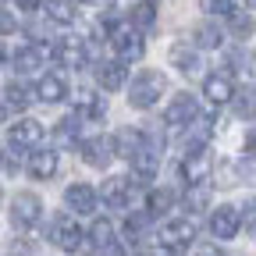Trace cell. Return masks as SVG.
I'll use <instances>...</instances> for the list:
<instances>
[{
  "mask_svg": "<svg viewBox=\"0 0 256 256\" xmlns=\"http://www.w3.org/2000/svg\"><path fill=\"white\" fill-rule=\"evenodd\" d=\"M232 25H235V32H238V36H249V32H252L249 18H238V14H232Z\"/></svg>",
  "mask_w": 256,
  "mask_h": 256,
  "instance_id": "36",
  "label": "cell"
},
{
  "mask_svg": "<svg viewBox=\"0 0 256 256\" xmlns=\"http://www.w3.org/2000/svg\"><path fill=\"white\" fill-rule=\"evenodd\" d=\"M28 104H32V92H28L25 86H18V82H8V86H4V118L22 114Z\"/></svg>",
  "mask_w": 256,
  "mask_h": 256,
  "instance_id": "24",
  "label": "cell"
},
{
  "mask_svg": "<svg viewBox=\"0 0 256 256\" xmlns=\"http://www.w3.org/2000/svg\"><path fill=\"white\" fill-rule=\"evenodd\" d=\"M200 118V104H196V96L192 92H178V96H171V104L164 107V124L168 128H185Z\"/></svg>",
  "mask_w": 256,
  "mask_h": 256,
  "instance_id": "7",
  "label": "cell"
},
{
  "mask_svg": "<svg viewBox=\"0 0 256 256\" xmlns=\"http://www.w3.org/2000/svg\"><path fill=\"white\" fill-rule=\"evenodd\" d=\"M107 36H110L114 54H118L124 64H132V60H139V57L146 54V43H142V36H139V25H114Z\"/></svg>",
  "mask_w": 256,
  "mask_h": 256,
  "instance_id": "3",
  "label": "cell"
},
{
  "mask_svg": "<svg viewBox=\"0 0 256 256\" xmlns=\"http://www.w3.org/2000/svg\"><path fill=\"white\" fill-rule=\"evenodd\" d=\"M196 220L192 217H174V220H168L164 228H160V246L164 249H171V252H185L192 242H196Z\"/></svg>",
  "mask_w": 256,
  "mask_h": 256,
  "instance_id": "5",
  "label": "cell"
},
{
  "mask_svg": "<svg viewBox=\"0 0 256 256\" xmlns=\"http://www.w3.org/2000/svg\"><path fill=\"white\" fill-rule=\"evenodd\" d=\"M43 124L40 121H32V118H22V121H14L11 128H8V146L11 150H36L40 142H43Z\"/></svg>",
  "mask_w": 256,
  "mask_h": 256,
  "instance_id": "9",
  "label": "cell"
},
{
  "mask_svg": "<svg viewBox=\"0 0 256 256\" xmlns=\"http://www.w3.org/2000/svg\"><path fill=\"white\" fill-rule=\"evenodd\" d=\"M89 242H92L96 252L107 249L110 242H118V238H114V224H110L107 217H96V220H92V228H89Z\"/></svg>",
  "mask_w": 256,
  "mask_h": 256,
  "instance_id": "27",
  "label": "cell"
},
{
  "mask_svg": "<svg viewBox=\"0 0 256 256\" xmlns=\"http://www.w3.org/2000/svg\"><path fill=\"white\" fill-rule=\"evenodd\" d=\"M132 192H136L132 178L114 174V178H107V182H104V203H107V206H114V210H124L128 203H132Z\"/></svg>",
  "mask_w": 256,
  "mask_h": 256,
  "instance_id": "14",
  "label": "cell"
},
{
  "mask_svg": "<svg viewBox=\"0 0 256 256\" xmlns=\"http://www.w3.org/2000/svg\"><path fill=\"white\" fill-rule=\"evenodd\" d=\"M246 150H249V153H256V136H252V139L246 142Z\"/></svg>",
  "mask_w": 256,
  "mask_h": 256,
  "instance_id": "41",
  "label": "cell"
},
{
  "mask_svg": "<svg viewBox=\"0 0 256 256\" xmlns=\"http://www.w3.org/2000/svg\"><path fill=\"white\" fill-rule=\"evenodd\" d=\"M82 118H86V114L72 110V114H64V118L57 121V128H54L57 146H75V142H78V136H82Z\"/></svg>",
  "mask_w": 256,
  "mask_h": 256,
  "instance_id": "19",
  "label": "cell"
},
{
  "mask_svg": "<svg viewBox=\"0 0 256 256\" xmlns=\"http://www.w3.org/2000/svg\"><path fill=\"white\" fill-rule=\"evenodd\" d=\"M50 57L60 64V68H86V60H89V50H86V43L82 40H57L54 46H50Z\"/></svg>",
  "mask_w": 256,
  "mask_h": 256,
  "instance_id": "10",
  "label": "cell"
},
{
  "mask_svg": "<svg viewBox=\"0 0 256 256\" xmlns=\"http://www.w3.org/2000/svg\"><path fill=\"white\" fill-rule=\"evenodd\" d=\"M14 4H18L22 11H40V8L46 4V0H14Z\"/></svg>",
  "mask_w": 256,
  "mask_h": 256,
  "instance_id": "38",
  "label": "cell"
},
{
  "mask_svg": "<svg viewBox=\"0 0 256 256\" xmlns=\"http://www.w3.org/2000/svg\"><path fill=\"white\" fill-rule=\"evenodd\" d=\"M43 60H46V50L40 43H28V46H18L11 54V64L22 72V75H32V72H40L43 68Z\"/></svg>",
  "mask_w": 256,
  "mask_h": 256,
  "instance_id": "17",
  "label": "cell"
},
{
  "mask_svg": "<svg viewBox=\"0 0 256 256\" xmlns=\"http://www.w3.org/2000/svg\"><path fill=\"white\" fill-rule=\"evenodd\" d=\"M43 11H46V18H50L54 25H75V18H78L75 0H46Z\"/></svg>",
  "mask_w": 256,
  "mask_h": 256,
  "instance_id": "26",
  "label": "cell"
},
{
  "mask_svg": "<svg viewBox=\"0 0 256 256\" xmlns=\"http://www.w3.org/2000/svg\"><path fill=\"white\" fill-rule=\"evenodd\" d=\"M210 136H214V124H210L206 118H196V121H192V124L185 128V139H182L185 156H192V153H206Z\"/></svg>",
  "mask_w": 256,
  "mask_h": 256,
  "instance_id": "15",
  "label": "cell"
},
{
  "mask_svg": "<svg viewBox=\"0 0 256 256\" xmlns=\"http://www.w3.org/2000/svg\"><path fill=\"white\" fill-rule=\"evenodd\" d=\"M64 203H68V210H75V214H96V203H100V196H96L92 185L75 182V185L64 188Z\"/></svg>",
  "mask_w": 256,
  "mask_h": 256,
  "instance_id": "13",
  "label": "cell"
},
{
  "mask_svg": "<svg viewBox=\"0 0 256 256\" xmlns=\"http://www.w3.org/2000/svg\"><path fill=\"white\" fill-rule=\"evenodd\" d=\"M104 114H107V96H89V104H86V118L100 121Z\"/></svg>",
  "mask_w": 256,
  "mask_h": 256,
  "instance_id": "34",
  "label": "cell"
},
{
  "mask_svg": "<svg viewBox=\"0 0 256 256\" xmlns=\"http://www.w3.org/2000/svg\"><path fill=\"white\" fill-rule=\"evenodd\" d=\"M210 203V182H200V185H188V192H185V206H188V214H196V210H203Z\"/></svg>",
  "mask_w": 256,
  "mask_h": 256,
  "instance_id": "28",
  "label": "cell"
},
{
  "mask_svg": "<svg viewBox=\"0 0 256 256\" xmlns=\"http://www.w3.org/2000/svg\"><path fill=\"white\" fill-rule=\"evenodd\" d=\"M96 82H100L104 92H118L128 86V64L118 57V60H100L96 64Z\"/></svg>",
  "mask_w": 256,
  "mask_h": 256,
  "instance_id": "12",
  "label": "cell"
},
{
  "mask_svg": "<svg viewBox=\"0 0 256 256\" xmlns=\"http://www.w3.org/2000/svg\"><path fill=\"white\" fill-rule=\"evenodd\" d=\"M92 4H100V0H92Z\"/></svg>",
  "mask_w": 256,
  "mask_h": 256,
  "instance_id": "43",
  "label": "cell"
},
{
  "mask_svg": "<svg viewBox=\"0 0 256 256\" xmlns=\"http://www.w3.org/2000/svg\"><path fill=\"white\" fill-rule=\"evenodd\" d=\"M171 203H174V192H171V188H156V192H150V214L168 210Z\"/></svg>",
  "mask_w": 256,
  "mask_h": 256,
  "instance_id": "33",
  "label": "cell"
},
{
  "mask_svg": "<svg viewBox=\"0 0 256 256\" xmlns=\"http://www.w3.org/2000/svg\"><path fill=\"white\" fill-rule=\"evenodd\" d=\"M0 25H4V36H11V32H14V18H11V11H4V22H0Z\"/></svg>",
  "mask_w": 256,
  "mask_h": 256,
  "instance_id": "40",
  "label": "cell"
},
{
  "mask_svg": "<svg viewBox=\"0 0 256 256\" xmlns=\"http://www.w3.org/2000/svg\"><path fill=\"white\" fill-rule=\"evenodd\" d=\"M238 228H242V210L220 203V206L210 214V235H214V238H235Z\"/></svg>",
  "mask_w": 256,
  "mask_h": 256,
  "instance_id": "11",
  "label": "cell"
},
{
  "mask_svg": "<svg viewBox=\"0 0 256 256\" xmlns=\"http://www.w3.org/2000/svg\"><path fill=\"white\" fill-rule=\"evenodd\" d=\"M114 156H118V139H110V136H92L82 142V160L96 171H107Z\"/></svg>",
  "mask_w": 256,
  "mask_h": 256,
  "instance_id": "8",
  "label": "cell"
},
{
  "mask_svg": "<svg viewBox=\"0 0 256 256\" xmlns=\"http://www.w3.org/2000/svg\"><path fill=\"white\" fill-rule=\"evenodd\" d=\"M160 153H164V136H160V128L156 124L142 128V142L132 153V171L139 178H153L156 168H160Z\"/></svg>",
  "mask_w": 256,
  "mask_h": 256,
  "instance_id": "2",
  "label": "cell"
},
{
  "mask_svg": "<svg viewBox=\"0 0 256 256\" xmlns=\"http://www.w3.org/2000/svg\"><path fill=\"white\" fill-rule=\"evenodd\" d=\"M153 22H156V8L150 4V0H142V4L132 8V25H139V28H153Z\"/></svg>",
  "mask_w": 256,
  "mask_h": 256,
  "instance_id": "31",
  "label": "cell"
},
{
  "mask_svg": "<svg viewBox=\"0 0 256 256\" xmlns=\"http://www.w3.org/2000/svg\"><path fill=\"white\" fill-rule=\"evenodd\" d=\"M232 110H235L238 121H252V118H256V89H252V86L235 89V96H232Z\"/></svg>",
  "mask_w": 256,
  "mask_h": 256,
  "instance_id": "25",
  "label": "cell"
},
{
  "mask_svg": "<svg viewBox=\"0 0 256 256\" xmlns=\"http://www.w3.org/2000/svg\"><path fill=\"white\" fill-rule=\"evenodd\" d=\"M64 96H68V82H64L60 75H43L36 82V100L43 104H60Z\"/></svg>",
  "mask_w": 256,
  "mask_h": 256,
  "instance_id": "22",
  "label": "cell"
},
{
  "mask_svg": "<svg viewBox=\"0 0 256 256\" xmlns=\"http://www.w3.org/2000/svg\"><path fill=\"white\" fill-rule=\"evenodd\" d=\"M203 96L214 104V107H220V104H232V96H235V86H232V78L224 75V72H214V75H206L203 78Z\"/></svg>",
  "mask_w": 256,
  "mask_h": 256,
  "instance_id": "16",
  "label": "cell"
},
{
  "mask_svg": "<svg viewBox=\"0 0 256 256\" xmlns=\"http://www.w3.org/2000/svg\"><path fill=\"white\" fill-rule=\"evenodd\" d=\"M164 89H168L164 72L142 68V72L132 78V86H128V107H136V110H150V107H156V100H160V92H164Z\"/></svg>",
  "mask_w": 256,
  "mask_h": 256,
  "instance_id": "1",
  "label": "cell"
},
{
  "mask_svg": "<svg viewBox=\"0 0 256 256\" xmlns=\"http://www.w3.org/2000/svg\"><path fill=\"white\" fill-rule=\"evenodd\" d=\"M171 68H178L182 75H196L203 68V60H200V54L192 50L188 43H174L171 46Z\"/></svg>",
  "mask_w": 256,
  "mask_h": 256,
  "instance_id": "20",
  "label": "cell"
},
{
  "mask_svg": "<svg viewBox=\"0 0 256 256\" xmlns=\"http://www.w3.org/2000/svg\"><path fill=\"white\" fill-rule=\"evenodd\" d=\"M196 256H228V252L217 249V242H214V246H200V249H196Z\"/></svg>",
  "mask_w": 256,
  "mask_h": 256,
  "instance_id": "37",
  "label": "cell"
},
{
  "mask_svg": "<svg viewBox=\"0 0 256 256\" xmlns=\"http://www.w3.org/2000/svg\"><path fill=\"white\" fill-rule=\"evenodd\" d=\"M150 210H139V214H132V217H128L124 220V235L128 238H139V235H146V228H150Z\"/></svg>",
  "mask_w": 256,
  "mask_h": 256,
  "instance_id": "30",
  "label": "cell"
},
{
  "mask_svg": "<svg viewBox=\"0 0 256 256\" xmlns=\"http://www.w3.org/2000/svg\"><path fill=\"white\" fill-rule=\"evenodd\" d=\"M192 43L200 50H217V46H224V28L217 22H200L192 28Z\"/></svg>",
  "mask_w": 256,
  "mask_h": 256,
  "instance_id": "21",
  "label": "cell"
},
{
  "mask_svg": "<svg viewBox=\"0 0 256 256\" xmlns=\"http://www.w3.org/2000/svg\"><path fill=\"white\" fill-rule=\"evenodd\" d=\"M139 142H142V128H139V132H132V128H124V132L118 136V156L132 160V153L139 150Z\"/></svg>",
  "mask_w": 256,
  "mask_h": 256,
  "instance_id": "29",
  "label": "cell"
},
{
  "mask_svg": "<svg viewBox=\"0 0 256 256\" xmlns=\"http://www.w3.org/2000/svg\"><path fill=\"white\" fill-rule=\"evenodd\" d=\"M242 220H246V228L256 235V200H249V203H246V214H242Z\"/></svg>",
  "mask_w": 256,
  "mask_h": 256,
  "instance_id": "35",
  "label": "cell"
},
{
  "mask_svg": "<svg viewBox=\"0 0 256 256\" xmlns=\"http://www.w3.org/2000/svg\"><path fill=\"white\" fill-rule=\"evenodd\" d=\"M57 153L54 150H36V153H28V174L36 178V182H46L57 174Z\"/></svg>",
  "mask_w": 256,
  "mask_h": 256,
  "instance_id": "18",
  "label": "cell"
},
{
  "mask_svg": "<svg viewBox=\"0 0 256 256\" xmlns=\"http://www.w3.org/2000/svg\"><path fill=\"white\" fill-rule=\"evenodd\" d=\"M11 220L22 232L36 228V224L43 220V200L36 196V192H18V196L11 200Z\"/></svg>",
  "mask_w": 256,
  "mask_h": 256,
  "instance_id": "6",
  "label": "cell"
},
{
  "mask_svg": "<svg viewBox=\"0 0 256 256\" xmlns=\"http://www.w3.org/2000/svg\"><path fill=\"white\" fill-rule=\"evenodd\" d=\"M200 8H203L206 14H220V18L238 14V4H235V0H200Z\"/></svg>",
  "mask_w": 256,
  "mask_h": 256,
  "instance_id": "32",
  "label": "cell"
},
{
  "mask_svg": "<svg viewBox=\"0 0 256 256\" xmlns=\"http://www.w3.org/2000/svg\"><path fill=\"white\" fill-rule=\"evenodd\" d=\"M246 4H249V8H256V0H246Z\"/></svg>",
  "mask_w": 256,
  "mask_h": 256,
  "instance_id": "42",
  "label": "cell"
},
{
  "mask_svg": "<svg viewBox=\"0 0 256 256\" xmlns=\"http://www.w3.org/2000/svg\"><path fill=\"white\" fill-rule=\"evenodd\" d=\"M210 156L206 153H192V156H185V164H182V174H185V182L188 185H200V182H210Z\"/></svg>",
  "mask_w": 256,
  "mask_h": 256,
  "instance_id": "23",
  "label": "cell"
},
{
  "mask_svg": "<svg viewBox=\"0 0 256 256\" xmlns=\"http://www.w3.org/2000/svg\"><path fill=\"white\" fill-rule=\"evenodd\" d=\"M100 256H124V249H121L118 242H110L107 249H100Z\"/></svg>",
  "mask_w": 256,
  "mask_h": 256,
  "instance_id": "39",
  "label": "cell"
},
{
  "mask_svg": "<svg viewBox=\"0 0 256 256\" xmlns=\"http://www.w3.org/2000/svg\"><path fill=\"white\" fill-rule=\"evenodd\" d=\"M82 238H86V232L78 228L75 214H57V217L50 220V242H54L57 249L78 252V249H82Z\"/></svg>",
  "mask_w": 256,
  "mask_h": 256,
  "instance_id": "4",
  "label": "cell"
}]
</instances>
